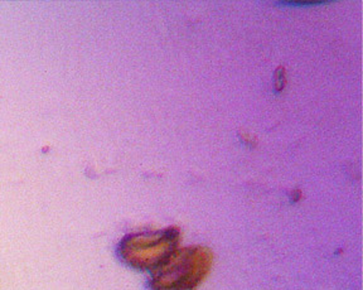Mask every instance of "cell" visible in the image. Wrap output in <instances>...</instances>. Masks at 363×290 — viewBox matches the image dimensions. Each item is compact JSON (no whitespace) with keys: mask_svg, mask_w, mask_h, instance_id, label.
<instances>
[{"mask_svg":"<svg viewBox=\"0 0 363 290\" xmlns=\"http://www.w3.org/2000/svg\"><path fill=\"white\" fill-rule=\"evenodd\" d=\"M213 254L208 247L194 245L177 249L153 272L152 290H196L208 277Z\"/></svg>","mask_w":363,"mask_h":290,"instance_id":"1","label":"cell"},{"mask_svg":"<svg viewBox=\"0 0 363 290\" xmlns=\"http://www.w3.org/2000/svg\"><path fill=\"white\" fill-rule=\"evenodd\" d=\"M179 244L181 231L174 226L130 233L121 240L119 255L129 267L153 273L169 259Z\"/></svg>","mask_w":363,"mask_h":290,"instance_id":"2","label":"cell"}]
</instances>
